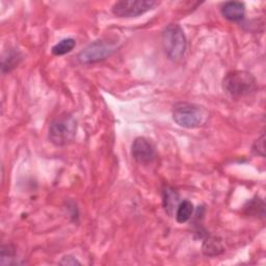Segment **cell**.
<instances>
[{
  "label": "cell",
  "mask_w": 266,
  "mask_h": 266,
  "mask_svg": "<svg viewBox=\"0 0 266 266\" xmlns=\"http://www.w3.org/2000/svg\"><path fill=\"white\" fill-rule=\"evenodd\" d=\"M163 46L172 61H180L186 51L187 41L183 29L178 24H170L163 31Z\"/></svg>",
  "instance_id": "cell-4"
},
{
  "label": "cell",
  "mask_w": 266,
  "mask_h": 266,
  "mask_svg": "<svg viewBox=\"0 0 266 266\" xmlns=\"http://www.w3.org/2000/svg\"><path fill=\"white\" fill-rule=\"evenodd\" d=\"M60 263L63 265H80L81 264L76 258H74L73 256H70V255L65 256Z\"/></svg>",
  "instance_id": "cell-17"
},
{
  "label": "cell",
  "mask_w": 266,
  "mask_h": 266,
  "mask_svg": "<svg viewBox=\"0 0 266 266\" xmlns=\"http://www.w3.org/2000/svg\"><path fill=\"white\" fill-rule=\"evenodd\" d=\"M208 118L207 112L201 106L188 103H177L173 109V119L181 127L194 129L202 126Z\"/></svg>",
  "instance_id": "cell-1"
},
{
  "label": "cell",
  "mask_w": 266,
  "mask_h": 266,
  "mask_svg": "<svg viewBox=\"0 0 266 266\" xmlns=\"http://www.w3.org/2000/svg\"><path fill=\"white\" fill-rule=\"evenodd\" d=\"M15 250L12 247V245H4L2 247V264L3 265H13L18 264V261L16 260Z\"/></svg>",
  "instance_id": "cell-15"
},
{
  "label": "cell",
  "mask_w": 266,
  "mask_h": 266,
  "mask_svg": "<svg viewBox=\"0 0 266 266\" xmlns=\"http://www.w3.org/2000/svg\"><path fill=\"white\" fill-rule=\"evenodd\" d=\"M75 46H76V42L74 39H71V38L65 39L52 47V53L57 57L65 56L67 53L71 52L75 48Z\"/></svg>",
  "instance_id": "cell-13"
},
{
  "label": "cell",
  "mask_w": 266,
  "mask_h": 266,
  "mask_svg": "<svg viewBox=\"0 0 266 266\" xmlns=\"http://www.w3.org/2000/svg\"><path fill=\"white\" fill-rule=\"evenodd\" d=\"M77 122L73 116L65 114L50 124L49 140L58 147L72 143L76 136Z\"/></svg>",
  "instance_id": "cell-3"
},
{
  "label": "cell",
  "mask_w": 266,
  "mask_h": 266,
  "mask_svg": "<svg viewBox=\"0 0 266 266\" xmlns=\"http://www.w3.org/2000/svg\"><path fill=\"white\" fill-rule=\"evenodd\" d=\"M21 56L20 53L17 51H10L8 53V57H4L3 59V72H10L12 71L16 66H18L19 62L21 61Z\"/></svg>",
  "instance_id": "cell-14"
},
{
  "label": "cell",
  "mask_w": 266,
  "mask_h": 266,
  "mask_svg": "<svg viewBox=\"0 0 266 266\" xmlns=\"http://www.w3.org/2000/svg\"><path fill=\"white\" fill-rule=\"evenodd\" d=\"M159 3L154 0H122L116 3L112 12L120 18H134L153 10Z\"/></svg>",
  "instance_id": "cell-6"
},
{
  "label": "cell",
  "mask_w": 266,
  "mask_h": 266,
  "mask_svg": "<svg viewBox=\"0 0 266 266\" xmlns=\"http://www.w3.org/2000/svg\"><path fill=\"white\" fill-rule=\"evenodd\" d=\"M193 214V205L191 202L185 200L179 203L176 209V221L179 224H184L190 220Z\"/></svg>",
  "instance_id": "cell-10"
},
{
  "label": "cell",
  "mask_w": 266,
  "mask_h": 266,
  "mask_svg": "<svg viewBox=\"0 0 266 266\" xmlns=\"http://www.w3.org/2000/svg\"><path fill=\"white\" fill-rule=\"evenodd\" d=\"M224 91L232 98H241L255 92L256 78L246 71H231L223 80Z\"/></svg>",
  "instance_id": "cell-2"
},
{
  "label": "cell",
  "mask_w": 266,
  "mask_h": 266,
  "mask_svg": "<svg viewBox=\"0 0 266 266\" xmlns=\"http://www.w3.org/2000/svg\"><path fill=\"white\" fill-rule=\"evenodd\" d=\"M244 211L247 216L252 217H265V203L259 197L249 201L244 206Z\"/></svg>",
  "instance_id": "cell-9"
},
{
  "label": "cell",
  "mask_w": 266,
  "mask_h": 266,
  "mask_svg": "<svg viewBox=\"0 0 266 266\" xmlns=\"http://www.w3.org/2000/svg\"><path fill=\"white\" fill-rule=\"evenodd\" d=\"M117 48V40L111 38L100 39L87 45L79 53L78 61L84 65L102 62L110 58Z\"/></svg>",
  "instance_id": "cell-5"
},
{
  "label": "cell",
  "mask_w": 266,
  "mask_h": 266,
  "mask_svg": "<svg viewBox=\"0 0 266 266\" xmlns=\"http://www.w3.org/2000/svg\"><path fill=\"white\" fill-rule=\"evenodd\" d=\"M179 205V194L171 187L164 190V207L169 215H172Z\"/></svg>",
  "instance_id": "cell-11"
},
{
  "label": "cell",
  "mask_w": 266,
  "mask_h": 266,
  "mask_svg": "<svg viewBox=\"0 0 266 266\" xmlns=\"http://www.w3.org/2000/svg\"><path fill=\"white\" fill-rule=\"evenodd\" d=\"M131 154L134 161L140 165L151 164L156 156L155 148L146 137H137L131 147Z\"/></svg>",
  "instance_id": "cell-7"
},
{
  "label": "cell",
  "mask_w": 266,
  "mask_h": 266,
  "mask_svg": "<svg viewBox=\"0 0 266 266\" xmlns=\"http://www.w3.org/2000/svg\"><path fill=\"white\" fill-rule=\"evenodd\" d=\"M203 252L207 256H217L224 252V247L222 242L218 240V238L211 237L204 242Z\"/></svg>",
  "instance_id": "cell-12"
},
{
  "label": "cell",
  "mask_w": 266,
  "mask_h": 266,
  "mask_svg": "<svg viewBox=\"0 0 266 266\" xmlns=\"http://www.w3.org/2000/svg\"><path fill=\"white\" fill-rule=\"evenodd\" d=\"M222 14L229 21H240L244 18L245 6L239 2L226 3L222 8Z\"/></svg>",
  "instance_id": "cell-8"
},
{
  "label": "cell",
  "mask_w": 266,
  "mask_h": 266,
  "mask_svg": "<svg viewBox=\"0 0 266 266\" xmlns=\"http://www.w3.org/2000/svg\"><path fill=\"white\" fill-rule=\"evenodd\" d=\"M252 151L255 155L258 156H265V134H262L253 145Z\"/></svg>",
  "instance_id": "cell-16"
}]
</instances>
